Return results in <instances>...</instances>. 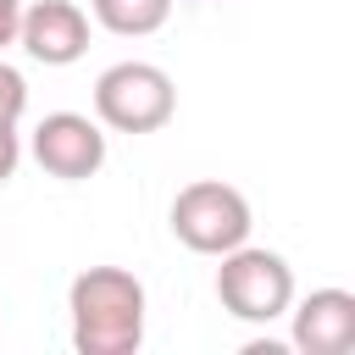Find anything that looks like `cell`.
<instances>
[{
	"instance_id": "obj_6",
	"label": "cell",
	"mask_w": 355,
	"mask_h": 355,
	"mask_svg": "<svg viewBox=\"0 0 355 355\" xmlns=\"http://www.w3.org/2000/svg\"><path fill=\"white\" fill-rule=\"evenodd\" d=\"M17 44L44 67H72L89 50V17L72 0H33L17 22Z\"/></svg>"
},
{
	"instance_id": "obj_3",
	"label": "cell",
	"mask_w": 355,
	"mask_h": 355,
	"mask_svg": "<svg viewBox=\"0 0 355 355\" xmlns=\"http://www.w3.org/2000/svg\"><path fill=\"white\" fill-rule=\"evenodd\" d=\"M216 300L239 322H277L294 305V272L277 250H227L216 266Z\"/></svg>"
},
{
	"instance_id": "obj_5",
	"label": "cell",
	"mask_w": 355,
	"mask_h": 355,
	"mask_svg": "<svg viewBox=\"0 0 355 355\" xmlns=\"http://www.w3.org/2000/svg\"><path fill=\"white\" fill-rule=\"evenodd\" d=\"M33 161L61 183H83L105 166V133L78 111H50L33 128Z\"/></svg>"
},
{
	"instance_id": "obj_7",
	"label": "cell",
	"mask_w": 355,
	"mask_h": 355,
	"mask_svg": "<svg viewBox=\"0 0 355 355\" xmlns=\"http://www.w3.org/2000/svg\"><path fill=\"white\" fill-rule=\"evenodd\" d=\"M294 349L305 355H349L355 349V294L316 288L294 311Z\"/></svg>"
},
{
	"instance_id": "obj_1",
	"label": "cell",
	"mask_w": 355,
	"mask_h": 355,
	"mask_svg": "<svg viewBox=\"0 0 355 355\" xmlns=\"http://www.w3.org/2000/svg\"><path fill=\"white\" fill-rule=\"evenodd\" d=\"M78 355H133L144 344V283L122 266H89L67 288Z\"/></svg>"
},
{
	"instance_id": "obj_4",
	"label": "cell",
	"mask_w": 355,
	"mask_h": 355,
	"mask_svg": "<svg viewBox=\"0 0 355 355\" xmlns=\"http://www.w3.org/2000/svg\"><path fill=\"white\" fill-rule=\"evenodd\" d=\"M172 233L194 250V255H227L250 239V200L233 183L200 178L189 189H178L172 200Z\"/></svg>"
},
{
	"instance_id": "obj_9",
	"label": "cell",
	"mask_w": 355,
	"mask_h": 355,
	"mask_svg": "<svg viewBox=\"0 0 355 355\" xmlns=\"http://www.w3.org/2000/svg\"><path fill=\"white\" fill-rule=\"evenodd\" d=\"M22 111H28V83H22L17 67L0 61V122H17Z\"/></svg>"
},
{
	"instance_id": "obj_8",
	"label": "cell",
	"mask_w": 355,
	"mask_h": 355,
	"mask_svg": "<svg viewBox=\"0 0 355 355\" xmlns=\"http://www.w3.org/2000/svg\"><path fill=\"white\" fill-rule=\"evenodd\" d=\"M89 6H94V22L122 39H144L172 17V0H89Z\"/></svg>"
},
{
	"instance_id": "obj_2",
	"label": "cell",
	"mask_w": 355,
	"mask_h": 355,
	"mask_svg": "<svg viewBox=\"0 0 355 355\" xmlns=\"http://www.w3.org/2000/svg\"><path fill=\"white\" fill-rule=\"evenodd\" d=\"M178 111V89L150 61H116L94 78V116L111 133H155Z\"/></svg>"
},
{
	"instance_id": "obj_10",
	"label": "cell",
	"mask_w": 355,
	"mask_h": 355,
	"mask_svg": "<svg viewBox=\"0 0 355 355\" xmlns=\"http://www.w3.org/2000/svg\"><path fill=\"white\" fill-rule=\"evenodd\" d=\"M17 161H22V139H17V122H0V183H11Z\"/></svg>"
},
{
	"instance_id": "obj_11",
	"label": "cell",
	"mask_w": 355,
	"mask_h": 355,
	"mask_svg": "<svg viewBox=\"0 0 355 355\" xmlns=\"http://www.w3.org/2000/svg\"><path fill=\"white\" fill-rule=\"evenodd\" d=\"M17 22H22V0H0V50L17 44Z\"/></svg>"
}]
</instances>
